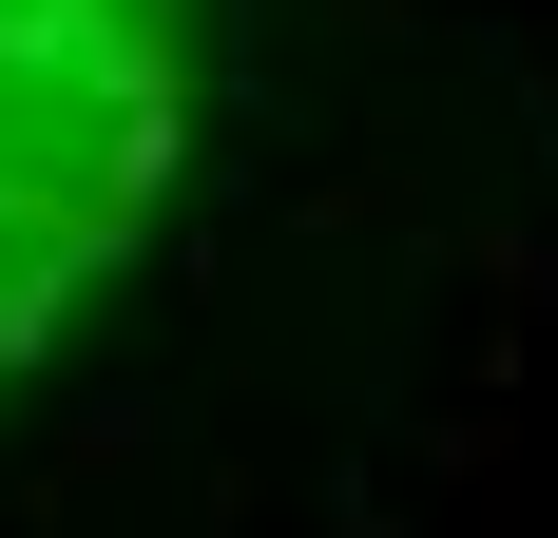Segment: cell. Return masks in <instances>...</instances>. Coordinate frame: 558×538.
<instances>
[{
    "mask_svg": "<svg viewBox=\"0 0 558 538\" xmlns=\"http://www.w3.org/2000/svg\"><path fill=\"white\" fill-rule=\"evenodd\" d=\"M193 155V0H0V366L97 308Z\"/></svg>",
    "mask_w": 558,
    "mask_h": 538,
    "instance_id": "6da1fadb",
    "label": "cell"
}]
</instances>
